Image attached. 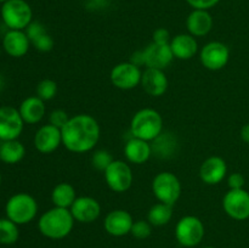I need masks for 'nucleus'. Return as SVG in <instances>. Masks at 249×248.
I'll return each mask as SVG.
<instances>
[{"instance_id": "obj_31", "label": "nucleus", "mask_w": 249, "mask_h": 248, "mask_svg": "<svg viewBox=\"0 0 249 248\" xmlns=\"http://www.w3.org/2000/svg\"><path fill=\"white\" fill-rule=\"evenodd\" d=\"M130 233L138 240H145V238L150 237L151 233H152V225L148 223V220L134 221Z\"/></svg>"}, {"instance_id": "obj_32", "label": "nucleus", "mask_w": 249, "mask_h": 248, "mask_svg": "<svg viewBox=\"0 0 249 248\" xmlns=\"http://www.w3.org/2000/svg\"><path fill=\"white\" fill-rule=\"evenodd\" d=\"M46 33H48V31H46L45 26L39 21H32L26 28V34L31 43H33L34 40H36V39L40 38L41 35Z\"/></svg>"}, {"instance_id": "obj_38", "label": "nucleus", "mask_w": 249, "mask_h": 248, "mask_svg": "<svg viewBox=\"0 0 249 248\" xmlns=\"http://www.w3.org/2000/svg\"><path fill=\"white\" fill-rule=\"evenodd\" d=\"M129 62L134 63L138 67H141V66H145V57H143V51H135V53L131 55L130 61Z\"/></svg>"}, {"instance_id": "obj_3", "label": "nucleus", "mask_w": 249, "mask_h": 248, "mask_svg": "<svg viewBox=\"0 0 249 248\" xmlns=\"http://www.w3.org/2000/svg\"><path fill=\"white\" fill-rule=\"evenodd\" d=\"M163 131V118L153 108H142L136 112L130 122V134L133 138L151 142Z\"/></svg>"}, {"instance_id": "obj_23", "label": "nucleus", "mask_w": 249, "mask_h": 248, "mask_svg": "<svg viewBox=\"0 0 249 248\" xmlns=\"http://www.w3.org/2000/svg\"><path fill=\"white\" fill-rule=\"evenodd\" d=\"M169 45L174 58L179 60H190L198 51L196 38L191 34H178L172 39Z\"/></svg>"}, {"instance_id": "obj_6", "label": "nucleus", "mask_w": 249, "mask_h": 248, "mask_svg": "<svg viewBox=\"0 0 249 248\" xmlns=\"http://www.w3.org/2000/svg\"><path fill=\"white\" fill-rule=\"evenodd\" d=\"M152 191L158 201L174 206L181 196V182L173 173L160 172L153 179Z\"/></svg>"}, {"instance_id": "obj_4", "label": "nucleus", "mask_w": 249, "mask_h": 248, "mask_svg": "<svg viewBox=\"0 0 249 248\" xmlns=\"http://www.w3.org/2000/svg\"><path fill=\"white\" fill-rule=\"evenodd\" d=\"M6 216L17 225H24L33 220L38 213L36 198L28 194H16L9 198L5 206Z\"/></svg>"}, {"instance_id": "obj_2", "label": "nucleus", "mask_w": 249, "mask_h": 248, "mask_svg": "<svg viewBox=\"0 0 249 248\" xmlns=\"http://www.w3.org/2000/svg\"><path fill=\"white\" fill-rule=\"evenodd\" d=\"M74 218L70 209L53 207L39 218L38 229L40 233L50 240H62L73 230Z\"/></svg>"}, {"instance_id": "obj_11", "label": "nucleus", "mask_w": 249, "mask_h": 248, "mask_svg": "<svg viewBox=\"0 0 249 248\" xmlns=\"http://www.w3.org/2000/svg\"><path fill=\"white\" fill-rule=\"evenodd\" d=\"M199 58L204 68L209 71L223 70L230 58V50L221 41H211L206 44L199 53Z\"/></svg>"}, {"instance_id": "obj_22", "label": "nucleus", "mask_w": 249, "mask_h": 248, "mask_svg": "<svg viewBox=\"0 0 249 248\" xmlns=\"http://www.w3.org/2000/svg\"><path fill=\"white\" fill-rule=\"evenodd\" d=\"M124 155L130 163L143 164L150 159L151 155H152L151 143L148 141L131 136V139H129L124 146Z\"/></svg>"}, {"instance_id": "obj_14", "label": "nucleus", "mask_w": 249, "mask_h": 248, "mask_svg": "<svg viewBox=\"0 0 249 248\" xmlns=\"http://www.w3.org/2000/svg\"><path fill=\"white\" fill-rule=\"evenodd\" d=\"M133 216L124 209H114L109 212L104 221V228L107 233L114 237H122L130 233L133 228Z\"/></svg>"}, {"instance_id": "obj_19", "label": "nucleus", "mask_w": 249, "mask_h": 248, "mask_svg": "<svg viewBox=\"0 0 249 248\" xmlns=\"http://www.w3.org/2000/svg\"><path fill=\"white\" fill-rule=\"evenodd\" d=\"M186 28L189 34L195 38L206 36L213 28V17L208 10L194 9L186 19Z\"/></svg>"}, {"instance_id": "obj_10", "label": "nucleus", "mask_w": 249, "mask_h": 248, "mask_svg": "<svg viewBox=\"0 0 249 248\" xmlns=\"http://www.w3.org/2000/svg\"><path fill=\"white\" fill-rule=\"evenodd\" d=\"M111 82L116 88L121 90H130L138 87L141 83L140 67L131 62H121L114 66L111 71Z\"/></svg>"}, {"instance_id": "obj_12", "label": "nucleus", "mask_w": 249, "mask_h": 248, "mask_svg": "<svg viewBox=\"0 0 249 248\" xmlns=\"http://www.w3.org/2000/svg\"><path fill=\"white\" fill-rule=\"evenodd\" d=\"M23 123L18 109L11 106L0 107V140H17L23 130Z\"/></svg>"}, {"instance_id": "obj_5", "label": "nucleus", "mask_w": 249, "mask_h": 248, "mask_svg": "<svg viewBox=\"0 0 249 248\" xmlns=\"http://www.w3.org/2000/svg\"><path fill=\"white\" fill-rule=\"evenodd\" d=\"M1 18L9 29L23 31L33 18V11L26 0H7L1 6Z\"/></svg>"}, {"instance_id": "obj_13", "label": "nucleus", "mask_w": 249, "mask_h": 248, "mask_svg": "<svg viewBox=\"0 0 249 248\" xmlns=\"http://www.w3.org/2000/svg\"><path fill=\"white\" fill-rule=\"evenodd\" d=\"M62 145L61 129L51 125L50 123L40 126L34 135V146L43 155H49Z\"/></svg>"}, {"instance_id": "obj_43", "label": "nucleus", "mask_w": 249, "mask_h": 248, "mask_svg": "<svg viewBox=\"0 0 249 248\" xmlns=\"http://www.w3.org/2000/svg\"><path fill=\"white\" fill-rule=\"evenodd\" d=\"M0 182H1V174H0Z\"/></svg>"}, {"instance_id": "obj_1", "label": "nucleus", "mask_w": 249, "mask_h": 248, "mask_svg": "<svg viewBox=\"0 0 249 248\" xmlns=\"http://www.w3.org/2000/svg\"><path fill=\"white\" fill-rule=\"evenodd\" d=\"M62 145L74 153H85L94 150L100 140V125L90 114H77L71 117L61 129Z\"/></svg>"}, {"instance_id": "obj_20", "label": "nucleus", "mask_w": 249, "mask_h": 248, "mask_svg": "<svg viewBox=\"0 0 249 248\" xmlns=\"http://www.w3.org/2000/svg\"><path fill=\"white\" fill-rule=\"evenodd\" d=\"M29 45H31V41H29L26 32L23 31L10 29L2 38V48H4L5 53L11 57L18 58L26 55L29 50Z\"/></svg>"}, {"instance_id": "obj_24", "label": "nucleus", "mask_w": 249, "mask_h": 248, "mask_svg": "<svg viewBox=\"0 0 249 248\" xmlns=\"http://www.w3.org/2000/svg\"><path fill=\"white\" fill-rule=\"evenodd\" d=\"M18 111L24 123L36 124L43 119L45 114V105L38 96H31L22 101Z\"/></svg>"}, {"instance_id": "obj_35", "label": "nucleus", "mask_w": 249, "mask_h": 248, "mask_svg": "<svg viewBox=\"0 0 249 248\" xmlns=\"http://www.w3.org/2000/svg\"><path fill=\"white\" fill-rule=\"evenodd\" d=\"M152 41L156 44H160V45H168L170 44L172 39H170V33L167 28H158L153 32Z\"/></svg>"}, {"instance_id": "obj_9", "label": "nucleus", "mask_w": 249, "mask_h": 248, "mask_svg": "<svg viewBox=\"0 0 249 248\" xmlns=\"http://www.w3.org/2000/svg\"><path fill=\"white\" fill-rule=\"evenodd\" d=\"M223 208L230 218L242 221L249 218V192L245 189L229 190L223 198Z\"/></svg>"}, {"instance_id": "obj_27", "label": "nucleus", "mask_w": 249, "mask_h": 248, "mask_svg": "<svg viewBox=\"0 0 249 248\" xmlns=\"http://www.w3.org/2000/svg\"><path fill=\"white\" fill-rule=\"evenodd\" d=\"M173 218V206L165 204L160 202V203L153 204L150 208L147 214L148 223L152 226H164L172 220Z\"/></svg>"}, {"instance_id": "obj_39", "label": "nucleus", "mask_w": 249, "mask_h": 248, "mask_svg": "<svg viewBox=\"0 0 249 248\" xmlns=\"http://www.w3.org/2000/svg\"><path fill=\"white\" fill-rule=\"evenodd\" d=\"M241 139L249 145V123L245 124L241 129Z\"/></svg>"}, {"instance_id": "obj_15", "label": "nucleus", "mask_w": 249, "mask_h": 248, "mask_svg": "<svg viewBox=\"0 0 249 248\" xmlns=\"http://www.w3.org/2000/svg\"><path fill=\"white\" fill-rule=\"evenodd\" d=\"M74 220L83 224H89L96 220L101 214V206L99 201L89 196L77 197L70 208Z\"/></svg>"}, {"instance_id": "obj_21", "label": "nucleus", "mask_w": 249, "mask_h": 248, "mask_svg": "<svg viewBox=\"0 0 249 248\" xmlns=\"http://www.w3.org/2000/svg\"><path fill=\"white\" fill-rule=\"evenodd\" d=\"M152 155L160 159H169L174 157L179 148L178 138L169 131H162L153 141H151Z\"/></svg>"}, {"instance_id": "obj_16", "label": "nucleus", "mask_w": 249, "mask_h": 248, "mask_svg": "<svg viewBox=\"0 0 249 248\" xmlns=\"http://www.w3.org/2000/svg\"><path fill=\"white\" fill-rule=\"evenodd\" d=\"M146 68H156L164 71L174 60L170 45H160V44L151 43L143 49Z\"/></svg>"}, {"instance_id": "obj_7", "label": "nucleus", "mask_w": 249, "mask_h": 248, "mask_svg": "<svg viewBox=\"0 0 249 248\" xmlns=\"http://www.w3.org/2000/svg\"><path fill=\"white\" fill-rule=\"evenodd\" d=\"M203 221L194 215L182 216L175 226V238L180 246L192 248L198 246L204 237Z\"/></svg>"}, {"instance_id": "obj_44", "label": "nucleus", "mask_w": 249, "mask_h": 248, "mask_svg": "<svg viewBox=\"0 0 249 248\" xmlns=\"http://www.w3.org/2000/svg\"><path fill=\"white\" fill-rule=\"evenodd\" d=\"M0 53H1V48H0Z\"/></svg>"}, {"instance_id": "obj_41", "label": "nucleus", "mask_w": 249, "mask_h": 248, "mask_svg": "<svg viewBox=\"0 0 249 248\" xmlns=\"http://www.w3.org/2000/svg\"><path fill=\"white\" fill-rule=\"evenodd\" d=\"M7 0H0V2H2V4H4V2H6Z\"/></svg>"}, {"instance_id": "obj_17", "label": "nucleus", "mask_w": 249, "mask_h": 248, "mask_svg": "<svg viewBox=\"0 0 249 248\" xmlns=\"http://www.w3.org/2000/svg\"><path fill=\"white\" fill-rule=\"evenodd\" d=\"M228 173L226 162L219 156H212L202 163L199 168V177L207 185H218L224 180Z\"/></svg>"}, {"instance_id": "obj_34", "label": "nucleus", "mask_w": 249, "mask_h": 248, "mask_svg": "<svg viewBox=\"0 0 249 248\" xmlns=\"http://www.w3.org/2000/svg\"><path fill=\"white\" fill-rule=\"evenodd\" d=\"M32 44H33L34 48L38 51H40V53H49V51H51L53 49L55 41H53V36H51L50 34L46 33L44 34V35H41L40 38L36 39V40H34Z\"/></svg>"}, {"instance_id": "obj_28", "label": "nucleus", "mask_w": 249, "mask_h": 248, "mask_svg": "<svg viewBox=\"0 0 249 248\" xmlns=\"http://www.w3.org/2000/svg\"><path fill=\"white\" fill-rule=\"evenodd\" d=\"M19 237L18 225L9 218L0 219V243L1 245H14Z\"/></svg>"}, {"instance_id": "obj_18", "label": "nucleus", "mask_w": 249, "mask_h": 248, "mask_svg": "<svg viewBox=\"0 0 249 248\" xmlns=\"http://www.w3.org/2000/svg\"><path fill=\"white\" fill-rule=\"evenodd\" d=\"M140 84L142 85V89L145 90L146 94L153 97H160L165 94L169 82L162 70L146 68L145 72H142Z\"/></svg>"}, {"instance_id": "obj_37", "label": "nucleus", "mask_w": 249, "mask_h": 248, "mask_svg": "<svg viewBox=\"0 0 249 248\" xmlns=\"http://www.w3.org/2000/svg\"><path fill=\"white\" fill-rule=\"evenodd\" d=\"M245 177L241 173H232L228 179V185L230 190H238L243 189L245 186Z\"/></svg>"}, {"instance_id": "obj_40", "label": "nucleus", "mask_w": 249, "mask_h": 248, "mask_svg": "<svg viewBox=\"0 0 249 248\" xmlns=\"http://www.w3.org/2000/svg\"><path fill=\"white\" fill-rule=\"evenodd\" d=\"M2 87H4V80H2V77L0 75V90L2 89Z\"/></svg>"}, {"instance_id": "obj_33", "label": "nucleus", "mask_w": 249, "mask_h": 248, "mask_svg": "<svg viewBox=\"0 0 249 248\" xmlns=\"http://www.w3.org/2000/svg\"><path fill=\"white\" fill-rule=\"evenodd\" d=\"M70 118L71 117L68 116L66 111H63V109H55V111L50 113L49 121H50L51 125L56 126L58 129H62L67 124V122L70 121Z\"/></svg>"}, {"instance_id": "obj_26", "label": "nucleus", "mask_w": 249, "mask_h": 248, "mask_svg": "<svg viewBox=\"0 0 249 248\" xmlns=\"http://www.w3.org/2000/svg\"><path fill=\"white\" fill-rule=\"evenodd\" d=\"M77 198L74 187L68 182H61L53 187L51 192V201L53 206L60 208H71Z\"/></svg>"}, {"instance_id": "obj_25", "label": "nucleus", "mask_w": 249, "mask_h": 248, "mask_svg": "<svg viewBox=\"0 0 249 248\" xmlns=\"http://www.w3.org/2000/svg\"><path fill=\"white\" fill-rule=\"evenodd\" d=\"M24 155H26V148L18 140L1 141L0 143V160L6 164H16L21 162Z\"/></svg>"}, {"instance_id": "obj_29", "label": "nucleus", "mask_w": 249, "mask_h": 248, "mask_svg": "<svg viewBox=\"0 0 249 248\" xmlns=\"http://www.w3.org/2000/svg\"><path fill=\"white\" fill-rule=\"evenodd\" d=\"M57 94V83L53 79H44L36 87V96L43 101L53 100Z\"/></svg>"}, {"instance_id": "obj_36", "label": "nucleus", "mask_w": 249, "mask_h": 248, "mask_svg": "<svg viewBox=\"0 0 249 248\" xmlns=\"http://www.w3.org/2000/svg\"><path fill=\"white\" fill-rule=\"evenodd\" d=\"M186 2L194 9L209 10L218 5L220 0H186Z\"/></svg>"}, {"instance_id": "obj_8", "label": "nucleus", "mask_w": 249, "mask_h": 248, "mask_svg": "<svg viewBox=\"0 0 249 248\" xmlns=\"http://www.w3.org/2000/svg\"><path fill=\"white\" fill-rule=\"evenodd\" d=\"M105 180L112 191L117 194L128 191L133 184V172L128 163L121 159H114L105 170Z\"/></svg>"}, {"instance_id": "obj_30", "label": "nucleus", "mask_w": 249, "mask_h": 248, "mask_svg": "<svg viewBox=\"0 0 249 248\" xmlns=\"http://www.w3.org/2000/svg\"><path fill=\"white\" fill-rule=\"evenodd\" d=\"M113 160V156L106 150H97L91 156L92 167L100 172H105Z\"/></svg>"}, {"instance_id": "obj_42", "label": "nucleus", "mask_w": 249, "mask_h": 248, "mask_svg": "<svg viewBox=\"0 0 249 248\" xmlns=\"http://www.w3.org/2000/svg\"><path fill=\"white\" fill-rule=\"evenodd\" d=\"M203 248H215V247H212V246H208V247H203Z\"/></svg>"}, {"instance_id": "obj_45", "label": "nucleus", "mask_w": 249, "mask_h": 248, "mask_svg": "<svg viewBox=\"0 0 249 248\" xmlns=\"http://www.w3.org/2000/svg\"><path fill=\"white\" fill-rule=\"evenodd\" d=\"M0 143H1V140H0Z\"/></svg>"}]
</instances>
